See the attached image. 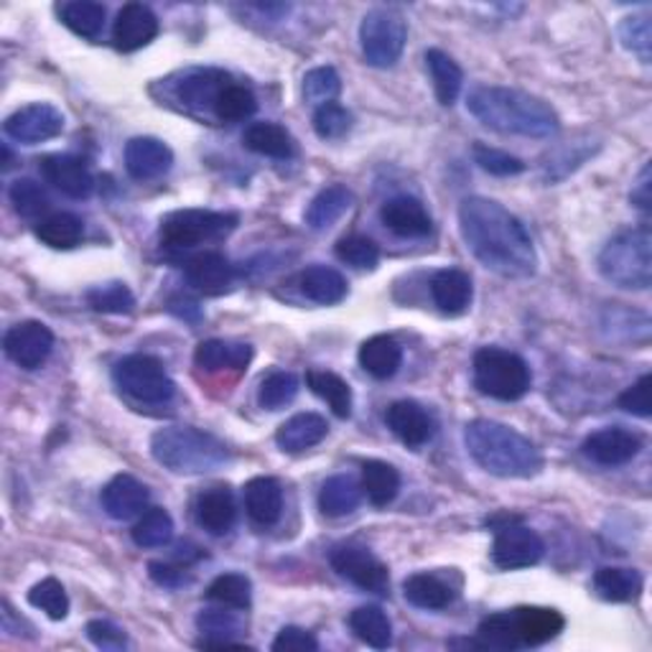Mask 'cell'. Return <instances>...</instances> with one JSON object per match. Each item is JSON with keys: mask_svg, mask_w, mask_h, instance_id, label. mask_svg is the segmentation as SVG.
Instances as JSON below:
<instances>
[{"mask_svg": "<svg viewBox=\"0 0 652 652\" xmlns=\"http://www.w3.org/2000/svg\"><path fill=\"white\" fill-rule=\"evenodd\" d=\"M116 385L138 403H167L177 393V382L169 378L161 360L151 354H128L112 370Z\"/></svg>", "mask_w": 652, "mask_h": 652, "instance_id": "obj_10", "label": "cell"}, {"mask_svg": "<svg viewBox=\"0 0 652 652\" xmlns=\"http://www.w3.org/2000/svg\"><path fill=\"white\" fill-rule=\"evenodd\" d=\"M403 591L408 602L425 612L447 610L457 596V591L451 589L447 581L439 579L437 573H413V576L405 579Z\"/></svg>", "mask_w": 652, "mask_h": 652, "instance_id": "obj_32", "label": "cell"}, {"mask_svg": "<svg viewBox=\"0 0 652 652\" xmlns=\"http://www.w3.org/2000/svg\"><path fill=\"white\" fill-rule=\"evenodd\" d=\"M133 535V543L138 548H161L171 543L173 538V520L163 508H151L146 510L138 523L130 530Z\"/></svg>", "mask_w": 652, "mask_h": 652, "instance_id": "obj_44", "label": "cell"}, {"mask_svg": "<svg viewBox=\"0 0 652 652\" xmlns=\"http://www.w3.org/2000/svg\"><path fill=\"white\" fill-rule=\"evenodd\" d=\"M533 382L528 362L500 347H482L474 354V385L494 400H520Z\"/></svg>", "mask_w": 652, "mask_h": 652, "instance_id": "obj_7", "label": "cell"}, {"mask_svg": "<svg viewBox=\"0 0 652 652\" xmlns=\"http://www.w3.org/2000/svg\"><path fill=\"white\" fill-rule=\"evenodd\" d=\"M360 364L370 378L390 380L403 364V347L388 334L370 337L360 347Z\"/></svg>", "mask_w": 652, "mask_h": 652, "instance_id": "obj_29", "label": "cell"}, {"mask_svg": "<svg viewBox=\"0 0 652 652\" xmlns=\"http://www.w3.org/2000/svg\"><path fill=\"white\" fill-rule=\"evenodd\" d=\"M464 443L469 457L484 472L502 480H528L543 469V457L535 443L505 423L477 419L467 425Z\"/></svg>", "mask_w": 652, "mask_h": 652, "instance_id": "obj_3", "label": "cell"}, {"mask_svg": "<svg viewBox=\"0 0 652 652\" xmlns=\"http://www.w3.org/2000/svg\"><path fill=\"white\" fill-rule=\"evenodd\" d=\"M8 194H11L13 210L21 217H26V220H33V217H39L49 210L47 189L33 179H16Z\"/></svg>", "mask_w": 652, "mask_h": 652, "instance_id": "obj_48", "label": "cell"}, {"mask_svg": "<svg viewBox=\"0 0 652 652\" xmlns=\"http://www.w3.org/2000/svg\"><path fill=\"white\" fill-rule=\"evenodd\" d=\"M299 289L309 301L321 303V307H334V303L344 301L347 281L334 268L311 265L299 275Z\"/></svg>", "mask_w": 652, "mask_h": 652, "instance_id": "obj_33", "label": "cell"}, {"mask_svg": "<svg viewBox=\"0 0 652 652\" xmlns=\"http://www.w3.org/2000/svg\"><path fill=\"white\" fill-rule=\"evenodd\" d=\"M194 512L197 523L212 535L230 533L234 518H238V508H234V498L228 487H212V490L199 494Z\"/></svg>", "mask_w": 652, "mask_h": 652, "instance_id": "obj_27", "label": "cell"}, {"mask_svg": "<svg viewBox=\"0 0 652 652\" xmlns=\"http://www.w3.org/2000/svg\"><path fill=\"white\" fill-rule=\"evenodd\" d=\"M362 484L352 474H334L321 484L319 510L327 518H344L360 508Z\"/></svg>", "mask_w": 652, "mask_h": 652, "instance_id": "obj_31", "label": "cell"}, {"mask_svg": "<svg viewBox=\"0 0 652 652\" xmlns=\"http://www.w3.org/2000/svg\"><path fill=\"white\" fill-rule=\"evenodd\" d=\"M148 573H151V579L161 586H179L181 579H184V573H181L179 569H171L167 566V563H159V561L148 563Z\"/></svg>", "mask_w": 652, "mask_h": 652, "instance_id": "obj_59", "label": "cell"}, {"mask_svg": "<svg viewBox=\"0 0 652 652\" xmlns=\"http://www.w3.org/2000/svg\"><path fill=\"white\" fill-rule=\"evenodd\" d=\"M650 385H652V378L642 375L632 388H628L620 395V408H624V411L632 413V415H640V419H650V413H652Z\"/></svg>", "mask_w": 652, "mask_h": 652, "instance_id": "obj_55", "label": "cell"}, {"mask_svg": "<svg viewBox=\"0 0 652 652\" xmlns=\"http://www.w3.org/2000/svg\"><path fill=\"white\" fill-rule=\"evenodd\" d=\"M352 207V191L342 184H332L321 189L314 197V202L307 210V224L311 230H329L334 222L344 217V212Z\"/></svg>", "mask_w": 652, "mask_h": 652, "instance_id": "obj_34", "label": "cell"}, {"mask_svg": "<svg viewBox=\"0 0 652 652\" xmlns=\"http://www.w3.org/2000/svg\"><path fill=\"white\" fill-rule=\"evenodd\" d=\"M350 128H352V116L347 108L337 106V102H329V106L317 108L314 130L319 138H324V141H337V138L350 133Z\"/></svg>", "mask_w": 652, "mask_h": 652, "instance_id": "obj_54", "label": "cell"}, {"mask_svg": "<svg viewBox=\"0 0 652 652\" xmlns=\"http://www.w3.org/2000/svg\"><path fill=\"white\" fill-rule=\"evenodd\" d=\"M207 599L220 606H228V610L245 612L250 610V602H253V584L242 573H222L207 589Z\"/></svg>", "mask_w": 652, "mask_h": 652, "instance_id": "obj_43", "label": "cell"}, {"mask_svg": "<svg viewBox=\"0 0 652 652\" xmlns=\"http://www.w3.org/2000/svg\"><path fill=\"white\" fill-rule=\"evenodd\" d=\"M41 177L69 199H87L94 191V179L87 163L77 156L54 153L39 161Z\"/></svg>", "mask_w": 652, "mask_h": 652, "instance_id": "obj_15", "label": "cell"}, {"mask_svg": "<svg viewBox=\"0 0 652 652\" xmlns=\"http://www.w3.org/2000/svg\"><path fill=\"white\" fill-rule=\"evenodd\" d=\"M425 64H429L433 90H437V100L441 106H454L459 92H462V67H459L449 54H443L441 49L425 51Z\"/></svg>", "mask_w": 652, "mask_h": 652, "instance_id": "obj_35", "label": "cell"}, {"mask_svg": "<svg viewBox=\"0 0 652 652\" xmlns=\"http://www.w3.org/2000/svg\"><path fill=\"white\" fill-rule=\"evenodd\" d=\"M459 230L487 271L512 281L535 273L538 255L525 224L494 199L467 197L459 207Z\"/></svg>", "mask_w": 652, "mask_h": 652, "instance_id": "obj_1", "label": "cell"}, {"mask_svg": "<svg viewBox=\"0 0 652 652\" xmlns=\"http://www.w3.org/2000/svg\"><path fill=\"white\" fill-rule=\"evenodd\" d=\"M255 110H258V100L253 90H248L245 84H238L234 80L224 87L212 108L214 116L224 120V123H238V120H245L253 116Z\"/></svg>", "mask_w": 652, "mask_h": 652, "instance_id": "obj_45", "label": "cell"}, {"mask_svg": "<svg viewBox=\"0 0 652 652\" xmlns=\"http://www.w3.org/2000/svg\"><path fill=\"white\" fill-rule=\"evenodd\" d=\"M380 220L398 238H425L431 232V214L413 197L388 199L380 210Z\"/></svg>", "mask_w": 652, "mask_h": 652, "instance_id": "obj_20", "label": "cell"}, {"mask_svg": "<svg viewBox=\"0 0 652 652\" xmlns=\"http://www.w3.org/2000/svg\"><path fill=\"white\" fill-rule=\"evenodd\" d=\"M408 41V26L403 13L395 8H372L360 23V43L368 64L378 69L393 67L403 57Z\"/></svg>", "mask_w": 652, "mask_h": 652, "instance_id": "obj_8", "label": "cell"}, {"mask_svg": "<svg viewBox=\"0 0 652 652\" xmlns=\"http://www.w3.org/2000/svg\"><path fill=\"white\" fill-rule=\"evenodd\" d=\"M238 217L210 210H177L161 220V242L171 250H191L234 230Z\"/></svg>", "mask_w": 652, "mask_h": 652, "instance_id": "obj_9", "label": "cell"}, {"mask_svg": "<svg viewBox=\"0 0 652 652\" xmlns=\"http://www.w3.org/2000/svg\"><path fill=\"white\" fill-rule=\"evenodd\" d=\"M467 108L484 128L502 136L551 138L559 130V116L545 100L515 87L480 84L469 92Z\"/></svg>", "mask_w": 652, "mask_h": 652, "instance_id": "obj_2", "label": "cell"}, {"mask_svg": "<svg viewBox=\"0 0 652 652\" xmlns=\"http://www.w3.org/2000/svg\"><path fill=\"white\" fill-rule=\"evenodd\" d=\"M151 454L173 474H210L230 462V449L212 433L169 425L153 433Z\"/></svg>", "mask_w": 652, "mask_h": 652, "instance_id": "obj_4", "label": "cell"}, {"mask_svg": "<svg viewBox=\"0 0 652 652\" xmlns=\"http://www.w3.org/2000/svg\"><path fill=\"white\" fill-rule=\"evenodd\" d=\"M350 628L370 648L385 650L393 642V624L380 606H360L350 614Z\"/></svg>", "mask_w": 652, "mask_h": 652, "instance_id": "obj_42", "label": "cell"}, {"mask_svg": "<svg viewBox=\"0 0 652 652\" xmlns=\"http://www.w3.org/2000/svg\"><path fill=\"white\" fill-rule=\"evenodd\" d=\"M299 395V378L293 372H271L258 390V403L265 411H281Z\"/></svg>", "mask_w": 652, "mask_h": 652, "instance_id": "obj_46", "label": "cell"}, {"mask_svg": "<svg viewBox=\"0 0 652 652\" xmlns=\"http://www.w3.org/2000/svg\"><path fill=\"white\" fill-rule=\"evenodd\" d=\"M275 652H317L319 642L311 632L301 628H283L273 640Z\"/></svg>", "mask_w": 652, "mask_h": 652, "instance_id": "obj_57", "label": "cell"}, {"mask_svg": "<svg viewBox=\"0 0 652 652\" xmlns=\"http://www.w3.org/2000/svg\"><path fill=\"white\" fill-rule=\"evenodd\" d=\"M599 273L616 289L645 291L652 283V234L648 224L622 230L599 253Z\"/></svg>", "mask_w": 652, "mask_h": 652, "instance_id": "obj_6", "label": "cell"}, {"mask_svg": "<svg viewBox=\"0 0 652 652\" xmlns=\"http://www.w3.org/2000/svg\"><path fill=\"white\" fill-rule=\"evenodd\" d=\"M3 130L6 136L16 143L37 146L62 136L64 116L62 110H57L54 106H47V102H33V106L16 110L13 116L3 123Z\"/></svg>", "mask_w": 652, "mask_h": 652, "instance_id": "obj_12", "label": "cell"}, {"mask_svg": "<svg viewBox=\"0 0 652 652\" xmlns=\"http://www.w3.org/2000/svg\"><path fill=\"white\" fill-rule=\"evenodd\" d=\"M545 553V543L543 538L530 530L528 525H505L500 528L498 538H494L492 545V561L494 566L502 571H518V569H528L535 566L538 561L543 559Z\"/></svg>", "mask_w": 652, "mask_h": 652, "instance_id": "obj_11", "label": "cell"}, {"mask_svg": "<svg viewBox=\"0 0 652 652\" xmlns=\"http://www.w3.org/2000/svg\"><path fill=\"white\" fill-rule=\"evenodd\" d=\"M642 439L628 429H602L584 441V454L599 467H622L640 454Z\"/></svg>", "mask_w": 652, "mask_h": 652, "instance_id": "obj_17", "label": "cell"}, {"mask_svg": "<svg viewBox=\"0 0 652 652\" xmlns=\"http://www.w3.org/2000/svg\"><path fill=\"white\" fill-rule=\"evenodd\" d=\"M332 566L339 576L352 581L354 586L362 591H372V594H385L390 586L388 566L378 555H372L368 548L360 545H342L332 553Z\"/></svg>", "mask_w": 652, "mask_h": 652, "instance_id": "obj_13", "label": "cell"}, {"mask_svg": "<svg viewBox=\"0 0 652 652\" xmlns=\"http://www.w3.org/2000/svg\"><path fill=\"white\" fill-rule=\"evenodd\" d=\"M431 295L443 314L449 317L464 314L474 295L472 278H469L464 271H459V268H443V271L433 275Z\"/></svg>", "mask_w": 652, "mask_h": 652, "instance_id": "obj_24", "label": "cell"}, {"mask_svg": "<svg viewBox=\"0 0 652 652\" xmlns=\"http://www.w3.org/2000/svg\"><path fill=\"white\" fill-rule=\"evenodd\" d=\"M339 92H342V80H339L334 67H317L303 77V98L311 106H329Z\"/></svg>", "mask_w": 652, "mask_h": 652, "instance_id": "obj_49", "label": "cell"}, {"mask_svg": "<svg viewBox=\"0 0 652 652\" xmlns=\"http://www.w3.org/2000/svg\"><path fill=\"white\" fill-rule=\"evenodd\" d=\"M385 421L388 429L411 449L425 447L433 439V433H437L433 415L421 403H415V400H398V403L388 408Z\"/></svg>", "mask_w": 652, "mask_h": 652, "instance_id": "obj_16", "label": "cell"}, {"mask_svg": "<svg viewBox=\"0 0 652 652\" xmlns=\"http://www.w3.org/2000/svg\"><path fill=\"white\" fill-rule=\"evenodd\" d=\"M87 638H90L92 645H98L100 650H126L128 648L126 632L106 620H92L90 624H87Z\"/></svg>", "mask_w": 652, "mask_h": 652, "instance_id": "obj_56", "label": "cell"}, {"mask_svg": "<svg viewBox=\"0 0 652 652\" xmlns=\"http://www.w3.org/2000/svg\"><path fill=\"white\" fill-rule=\"evenodd\" d=\"M87 301L100 314H130L136 307V295L126 283L94 285L92 291H87Z\"/></svg>", "mask_w": 652, "mask_h": 652, "instance_id": "obj_47", "label": "cell"}, {"mask_svg": "<svg viewBox=\"0 0 652 652\" xmlns=\"http://www.w3.org/2000/svg\"><path fill=\"white\" fill-rule=\"evenodd\" d=\"M245 510L260 528H271L281 520L283 487L273 477H255L245 484Z\"/></svg>", "mask_w": 652, "mask_h": 652, "instance_id": "obj_23", "label": "cell"}, {"mask_svg": "<svg viewBox=\"0 0 652 652\" xmlns=\"http://www.w3.org/2000/svg\"><path fill=\"white\" fill-rule=\"evenodd\" d=\"M242 143L258 156H268V159H291L295 151L291 133L278 123H253L242 136Z\"/></svg>", "mask_w": 652, "mask_h": 652, "instance_id": "obj_36", "label": "cell"}, {"mask_svg": "<svg viewBox=\"0 0 652 652\" xmlns=\"http://www.w3.org/2000/svg\"><path fill=\"white\" fill-rule=\"evenodd\" d=\"M337 258L354 268H375L380 260V248L364 234H347L337 242Z\"/></svg>", "mask_w": 652, "mask_h": 652, "instance_id": "obj_52", "label": "cell"}, {"mask_svg": "<svg viewBox=\"0 0 652 652\" xmlns=\"http://www.w3.org/2000/svg\"><path fill=\"white\" fill-rule=\"evenodd\" d=\"M29 602L31 606L47 612V616H51V620L57 622L64 620V616L69 614V596L57 579L39 581V584L29 591Z\"/></svg>", "mask_w": 652, "mask_h": 652, "instance_id": "obj_50", "label": "cell"}, {"mask_svg": "<svg viewBox=\"0 0 652 652\" xmlns=\"http://www.w3.org/2000/svg\"><path fill=\"white\" fill-rule=\"evenodd\" d=\"M250 360H253V347L242 342H228V339H207L194 352L197 368L207 372L245 370Z\"/></svg>", "mask_w": 652, "mask_h": 652, "instance_id": "obj_28", "label": "cell"}, {"mask_svg": "<svg viewBox=\"0 0 652 652\" xmlns=\"http://www.w3.org/2000/svg\"><path fill=\"white\" fill-rule=\"evenodd\" d=\"M37 238L43 242V245L54 250H69L82 242L84 224L80 217L72 212H57V214L43 217V220L37 224Z\"/></svg>", "mask_w": 652, "mask_h": 652, "instance_id": "obj_38", "label": "cell"}, {"mask_svg": "<svg viewBox=\"0 0 652 652\" xmlns=\"http://www.w3.org/2000/svg\"><path fill=\"white\" fill-rule=\"evenodd\" d=\"M59 16L67 29L82 39H98L106 26V6L92 3V0H72V3L59 6Z\"/></svg>", "mask_w": 652, "mask_h": 652, "instance_id": "obj_41", "label": "cell"}, {"mask_svg": "<svg viewBox=\"0 0 652 652\" xmlns=\"http://www.w3.org/2000/svg\"><path fill=\"white\" fill-rule=\"evenodd\" d=\"M307 385L311 388V393L319 395L329 408H332L334 415H339V419H350L352 415V388L347 385V380H342L339 375H334V372H327V370H309Z\"/></svg>", "mask_w": 652, "mask_h": 652, "instance_id": "obj_40", "label": "cell"}, {"mask_svg": "<svg viewBox=\"0 0 652 652\" xmlns=\"http://www.w3.org/2000/svg\"><path fill=\"white\" fill-rule=\"evenodd\" d=\"M173 153L159 138H133L126 146V169L136 181H151L171 169Z\"/></svg>", "mask_w": 652, "mask_h": 652, "instance_id": "obj_19", "label": "cell"}, {"mask_svg": "<svg viewBox=\"0 0 652 652\" xmlns=\"http://www.w3.org/2000/svg\"><path fill=\"white\" fill-rule=\"evenodd\" d=\"M563 616L555 610L541 606H520L512 612H498L484 616L477 640L490 650H523L553 640L563 630Z\"/></svg>", "mask_w": 652, "mask_h": 652, "instance_id": "obj_5", "label": "cell"}, {"mask_svg": "<svg viewBox=\"0 0 652 652\" xmlns=\"http://www.w3.org/2000/svg\"><path fill=\"white\" fill-rule=\"evenodd\" d=\"M187 281L204 295H222L234 281V268L220 253H202L187 263Z\"/></svg>", "mask_w": 652, "mask_h": 652, "instance_id": "obj_22", "label": "cell"}, {"mask_svg": "<svg viewBox=\"0 0 652 652\" xmlns=\"http://www.w3.org/2000/svg\"><path fill=\"white\" fill-rule=\"evenodd\" d=\"M232 82L222 69H191L177 84V98L191 108H214L220 92Z\"/></svg>", "mask_w": 652, "mask_h": 652, "instance_id": "obj_26", "label": "cell"}, {"mask_svg": "<svg viewBox=\"0 0 652 652\" xmlns=\"http://www.w3.org/2000/svg\"><path fill=\"white\" fill-rule=\"evenodd\" d=\"M620 41L622 47L640 57L642 64H650V49H652V29L648 16H628L620 23Z\"/></svg>", "mask_w": 652, "mask_h": 652, "instance_id": "obj_51", "label": "cell"}, {"mask_svg": "<svg viewBox=\"0 0 652 652\" xmlns=\"http://www.w3.org/2000/svg\"><path fill=\"white\" fill-rule=\"evenodd\" d=\"M594 589L606 602H632L642 591V576L634 569L604 566L594 573Z\"/></svg>", "mask_w": 652, "mask_h": 652, "instance_id": "obj_39", "label": "cell"}, {"mask_svg": "<svg viewBox=\"0 0 652 652\" xmlns=\"http://www.w3.org/2000/svg\"><path fill=\"white\" fill-rule=\"evenodd\" d=\"M362 492L368 494V500L375 508H388L390 502L398 498L400 492V474L395 467H390L388 462H372L362 464Z\"/></svg>", "mask_w": 652, "mask_h": 652, "instance_id": "obj_37", "label": "cell"}, {"mask_svg": "<svg viewBox=\"0 0 652 652\" xmlns=\"http://www.w3.org/2000/svg\"><path fill=\"white\" fill-rule=\"evenodd\" d=\"M6 354L23 370H37L49 360L54 350V334L41 321H21L13 329H8L3 339Z\"/></svg>", "mask_w": 652, "mask_h": 652, "instance_id": "obj_14", "label": "cell"}, {"mask_svg": "<svg viewBox=\"0 0 652 652\" xmlns=\"http://www.w3.org/2000/svg\"><path fill=\"white\" fill-rule=\"evenodd\" d=\"M329 423L319 413H299L275 431V443L285 454H303L327 439Z\"/></svg>", "mask_w": 652, "mask_h": 652, "instance_id": "obj_25", "label": "cell"}, {"mask_svg": "<svg viewBox=\"0 0 652 652\" xmlns=\"http://www.w3.org/2000/svg\"><path fill=\"white\" fill-rule=\"evenodd\" d=\"M159 33V19L143 3H126L116 16L112 26V43L120 51H136L151 43Z\"/></svg>", "mask_w": 652, "mask_h": 652, "instance_id": "obj_18", "label": "cell"}, {"mask_svg": "<svg viewBox=\"0 0 652 652\" xmlns=\"http://www.w3.org/2000/svg\"><path fill=\"white\" fill-rule=\"evenodd\" d=\"M102 508L112 520H130L141 515L148 505V487L130 474H118L102 490Z\"/></svg>", "mask_w": 652, "mask_h": 652, "instance_id": "obj_21", "label": "cell"}, {"mask_svg": "<svg viewBox=\"0 0 652 652\" xmlns=\"http://www.w3.org/2000/svg\"><path fill=\"white\" fill-rule=\"evenodd\" d=\"M240 612V610H238ZM238 612H228V606L222 610H204L197 616V628L204 634V640L199 642L202 648H242L240 642L232 638L245 632V620Z\"/></svg>", "mask_w": 652, "mask_h": 652, "instance_id": "obj_30", "label": "cell"}, {"mask_svg": "<svg viewBox=\"0 0 652 652\" xmlns=\"http://www.w3.org/2000/svg\"><path fill=\"white\" fill-rule=\"evenodd\" d=\"M472 156H474V161L480 163V169L492 173V177H518V173L525 171L523 161L515 159V156L505 153V151H500V148L474 143Z\"/></svg>", "mask_w": 652, "mask_h": 652, "instance_id": "obj_53", "label": "cell"}, {"mask_svg": "<svg viewBox=\"0 0 652 652\" xmlns=\"http://www.w3.org/2000/svg\"><path fill=\"white\" fill-rule=\"evenodd\" d=\"M630 199H632V204L638 207L640 212H650V207H652V197H650V167L642 169L638 184H634Z\"/></svg>", "mask_w": 652, "mask_h": 652, "instance_id": "obj_58", "label": "cell"}]
</instances>
